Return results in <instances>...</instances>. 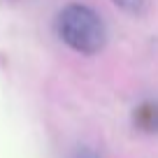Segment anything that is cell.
I'll list each match as a JSON object with an SVG mask.
<instances>
[{
  "label": "cell",
  "mask_w": 158,
  "mask_h": 158,
  "mask_svg": "<svg viewBox=\"0 0 158 158\" xmlns=\"http://www.w3.org/2000/svg\"><path fill=\"white\" fill-rule=\"evenodd\" d=\"M135 123L144 130H153L158 133V102H149V105H142L137 107L135 112Z\"/></svg>",
  "instance_id": "2"
},
{
  "label": "cell",
  "mask_w": 158,
  "mask_h": 158,
  "mask_svg": "<svg viewBox=\"0 0 158 158\" xmlns=\"http://www.w3.org/2000/svg\"><path fill=\"white\" fill-rule=\"evenodd\" d=\"M112 2H114L121 12L133 14V16L144 14V10H147V0H112Z\"/></svg>",
  "instance_id": "3"
},
{
  "label": "cell",
  "mask_w": 158,
  "mask_h": 158,
  "mask_svg": "<svg viewBox=\"0 0 158 158\" xmlns=\"http://www.w3.org/2000/svg\"><path fill=\"white\" fill-rule=\"evenodd\" d=\"M70 158H107V156L102 153V149L93 147V144H79L72 149Z\"/></svg>",
  "instance_id": "4"
},
{
  "label": "cell",
  "mask_w": 158,
  "mask_h": 158,
  "mask_svg": "<svg viewBox=\"0 0 158 158\" xmlns=\"http://www.w3.org/2000/svg\"><path fill=\"white\" fill-rule=\"evenodd\" d=\"M56 35L63 44L84 56H95L107 44V26L102 16L89 5L70 2L56 14Z\"/></svg>",
  "instance_id": "1"
}]
</instances>
